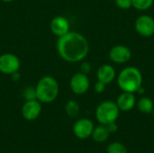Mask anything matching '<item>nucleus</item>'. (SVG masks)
<instances>
[{
  "label": "nucleus",
  "instance_id": "9b49d317",
  "mask_svg": "<svg viewBox=\"0 0 154 153\" xmlns=\"http://www.w3.org/2000/svg\"><path fill=\"white\" fill-rule=\"evenodd\" d=\"M50 27L51 32L54 35H56L57 37H60L69 32L70 24L66 17L62 15H58L51 20Z\"/></svg>",
  "mask_w": 154,
  "mask_h": 153
},
{
  "label": "nucleus",
  "instance_id": "5701e85b",
  "mask_svg": "<svg viewBox=\"0 0 154 153\" xmlns=\"http://www.w3.org/2000/svg\"><path fill=\"white\" fill-rule=\"evenodd\" d=\"M106 127H107V129H108V131L110 132V133H116V131H117V129H118V127H117V124H116V122H113V123H111V124H107L106 125Z\"/></svg>",
  "mask_w": 154,
  "mask_h": 153
},
{
  "label": "nucleus",
  "instance_id": "39448f33",
  "mask_svg": "<svg viewBox=\"0 0 154 153\" xmlns=\"http://www.w3.org/2000/svg\"><path fill=\"white\" fill-rule=\"evenodd\" d=\"M21 67L20 59L14 53H4L0 55V72L5 75H12L17 72Z\"/></svg>",
  "mask_w": 154,
  "mask_h": 153
},
{
  "label": "nucleus",
  "instance_id": "f03ea898",
  "mask_svg": "<svg viewBox=\"0 0 154 153\" xmlns=\"http://www.w3.org/2000/svg\"><path fill=\"white\" fill-rule=\"evenodd\" d=\"M35 89L37 100L43 104H50L58 97L60 87L55 78L51 76H44L39 79Z\"/></svg>",
  "mask_w": 154,
  "mask_h": 153
},
{
  "label": "nucleus",
  "instance_id": "6e6552de",
  "mask_svg": "<svg viewBox=\"0 0 154 153\" xmlns=\"http://www.w3.org/2000/svg\"><path fill=\"white\" fill-rule=\"evenodd\" d=\"M132 57L131 50L122 44L113 46L109 50V59L116 64H124L130 60Z\"/></svg>",
  "mask_w": 154,
  "mask_h": 153
},
{
  "label": "nucleus",
  "instance_id": "f3484780",
  "mask_svg": "<svg viewBox=\"0 0 154 153\" xmlns=\"http://www.w3.org/2000/svg\"><path fill=\"white\" fill-rule=\"evenodd\" d=\"M154 0H132V6L139 11H144L151 8Z\"/></svg>",
  "mask_w": 154,
  "mask_h": 153
},
{
  "label": "nucleus",
  "instance_id": "b1692460",
  "mask_svg": "<svg viewBox=\"0 0 154 153\" xmlns=\"http://www.w3.org/2000/svg\"><path fill=\"white\" fill-rule=\"evenodd\" d=\"M11 77H12V78L14 79V81H18L19 78H20V74H19V72L17 71V72L13 73V74L11 75Z\"/></svg>",
  "mask_w": 154,
  "mask_h": 153
},
{
  "label": "nucleus",
  "instance_id": "0eeeda50",
  "mask_svg": "<svg viewBox=\"0 0 154 153\" xmlns=\"http://www.w3.org/2000/svg\"><path fill=\"white\" fill-rule=\"evenodd\" d=\"M136 32L143 37H151L154 34V19L147 14L139 16L134 23Z\"/></svg>",
  "mask_w": 154,
  "mask_h": 153
},
{
  "label": "nucleus",
  "instance_id": "9d476101",
  "mask_svg": "<svg viewBox=\"0 0 154 153\" xmlns=\"http://www.w3.org/2000/svg\"><path fill=\"white\" fill-rule=\"evenodd\" d=\"M94 130V124L88 118H81L78 120L73 125V133L79 139H88L92 135Z\"/></svg>",
  "mask_w": 154,
  "mask_h": 153
},
{
  "label": "nucleus",
  "instance_id": "dca6fc26",
  "mask_svg": "<svg viewBox=\"0 0 154 153\" xmlns=\"http://www.w3.org/2000/svg\"><path fill=\"white\" fill-rule=\"evenodd\" d=\"M79 105L75 100H69L65 105V112L69 118H76L79 113Z\"/></svg>",
  "mask_w": 154,
  "mask_h": 153
},
{
  "label": "nucleus",
  "instance_id": "6ab92c4d",
  "mask_svg": "<svg viewBox=\"0 0 154 153\" xmlns=\"http://www.w3.org/2000/svg\"><path fill=\"white\" fill-rule=\"evenodd\" d=\"M23 96L25 99V101H29V100H34L37 99L36 96V89L34 87H26L23 90Z\"/></svg>",
  "mask_w": 154,
  "mask_h": 153
},
{
  "label": "nucleus",
  "instance_id": "ddd939ff",
  "mask_svg": "<svg viewBox=\"0 0 154 153\" xmlns=\"http://www.w3.org/2000/svg\"><path fill=\"white\" fill-rule=\"evenodd\" d=\"M116 105L121 111H130L132 110L136 103L135 96L134 93L130 92H123L116 100Z\"/></svg>",
  "mask_w": 154,
  "mask_h": 153
},
{
  "label": "nucleus",
  "instance_id": "7ed1b4c3",
  "mask_svg": "<svg viewBox=\"0 0 154 153\" xmlns=\"http://www.w3.org/2000/svg\"><path fill=\"white\" fill-rule=\"evenodd\" d=\"M118 87L124 92L135 93L142 87L143 75L135 67H126L117 77Z\"/></svg>",
  "mask_w": 154,
  "mask_h": 153
},
{
  "label": "nucleus",
  "instance_id": "393cba45",
  "mask_svg": "<svg viewBox=\"0 0 154 153\" xmlns=\"http://www.w3.org/2000/svg\"><path fill=\"white\" fill-rule=\"evenodd\" d=\"M3 2H5V3H11V2H13L14 0H2Z\"/></svg>",
  "mask_w": 154,
  "mask_h": 153
},
{
  "label": "nucleus",
  "instance_id": "423d86ee",
  "mask_svg": "<svg viewBox=\"0 0 154 153\" xmlns=\"http://www.w3.org/2000/svg\"><path fill=\"white\" fill-rule=\"evenodd\" d=\"M90 87L89 78L87 74L82 72L75 73L69 80V87L76 95L85 94Z\"/></svg>",
  "mask_w": 154,
  "mask_h": 153
},
{
  "label": "nucleus",
  "instance_id": "2eb2a0df",
  "mask_svg": "<svg viewBox=\"0 0 154 153\" xmlns=\"http://www.w3.org/2000/svg\"><path fill=\"white\" fill-rule=\"evenodd\" d=\"M137 108L143 114H151L153 112V101L148 96H143L137 102Z\"/></svg>",
  "mask_w": 154,
  "mask_h": 153
},
{
  "label": "nucleus",
  "instance_id": "1a4fd4ad",
  "mask_svg": "<svg viewBox=\"0 0 154 153\" xmlns=\"http://www.w3.org/2000/svg\"><path fill=\"white\" fill-rule=\"evenodd\" d=\"M21 113L23 117L27 121L36 120L42 113V103L37 99L25 101L22 106Z\"/></svg>",
  "mask_w": 154,
  "mask_h": 153
},
{
  "label": "nucleus",
  "instance_id": "4468645a",
  "mask_svg": "<svg viewBox=\"0 0 154 153\" xmlns=\"http://www.w3.org/2000/svg\"><path fill=\"white\" fill-rule=\"evenodd\" d=\"M109 135H110V132L108 131L106 125L100 124L97 127H94L91 136L96 142L102 143L108 139Z\"/></svg>",
  "mask_w": 154,
  "mask_h": 153
},
{
  "label": "nucleus",
  "instance_id": "f257e3e1",
  "mask_svg": "<svg viewBox=\"0 0 154 153\" xmlns=\"http://www.w3.org/2000/svg\"><path fill=\"white\" fill-rule=\"evenodd\" d=\"M56 48L60 57L65 61L71 63L82 61L89 50L87 38L79 32L70 31L58 37Z\"/></svg>",
  "mask_w": 154,
  "mask_h": 153
},
{
  "label": "nucleus",
  "instance_id": "f8f14e48",
  "mask_svg": "<svg viewBox=\"0 0 154 153\" xmlns=\"http://www.w3.org/2000/svg\"><path fill=\"white\" fill-rule=\"evenodd\" d=\"M116 69L110 64H104L100 66L97 72V80L107 85L110 84L116 78Z\"/></svg>",
  "mask_w": 154,
  "mask_h": 153
},
{
  "label": "nucleus",
  "instance_id": "a211bd4d",
  "mask_svg": "<svg viewBox=\"0 0 154 153\" xmlns=\"http://www.w3.org/2000/svg\"><path fill=\"white\" fill-rule=\"evenodd\" d=\"M107 153H127L126 147L120 142H113L107 146Z\"/></svg>",
  "mask_w": 154,
  "mask_h": 153
},
{
  "label": "nucleus",
  "instance_id": "20e7f679",
  "mask_svg": "<svg viewBox=\"0 0 154 153\" xmlns=\"http://www.w3.org/2000/svg\"><path fill=\"white\" fill-rule=\"evenodd\" d=\"M119 108L113 101H104L98 105L96 110L97 120L104 125L116 122L119 116Z\"/></svg>",
  "mask_w": 154,
  "mask_h": 153
},
{
  "label": "nucleus",
  "instance_id": "a878e982",
  "mask_svg": "<svg viewBox=\"0 0 154 153\" xmlns=\"http://www.w3.org/2000/svg\"><path fill=\"white\" fill-rule=\"evenodd\" d=\"M152 113H153V115H154V108H153V112H152Z\"/></svg>",
  "mask_w": 154,
  "mask_h": 153
},
{
  "label": "nucleus",
  "instance_id": "412c9836",
  "mask_svg": "<svg viewBox=\"0 0 154 153\" xmlns=\"http://www.w3.org/2000/svg\"><path fill=\"white\" fill-rule=\"evenodd\" d=\"M105 88H106V84H104V83H102V82H100V81H98V80H97V83L95 84V86H94L95 91H96L97 93H98V94L104 92V91H105Z\"/></svg>",
  "mask_w": 154,
  "mask_h": 153
},
{
  "label": "nucleus",
  "instance_id": "aec40b11",
  "mask_svg": "<svg viewBox=\"0 0 154 153\" xmlns=\"http://www.w3.org/2000/svg\"><path fill=\"white\" fill-rule=\"evenodd\" d=\"M116 5L121 9H129L132 7V0H115Z\"/></svg>",
  "mask_w": 154,
  "mask_h": 153
},
{
  "label": "nucleus",
  "instance_id": "4be33fe9",
  "mask_svg": "<svg viewBox=\"0 0 154 153\" xmlns=\"http://www.w3.org/2000/svg\"><path fill=\"white\" fill-rule=\"evenodd\" d=\"M91 70V65L88 62H83L80 66V72L84 74H88Z\"/></svg>",
  "mask_w": 154,
  "mask_h": 153
},
{
  "label": "nucleus",
  "instance_id": "bb28decb",
  "mask_svg": "<svg viewBox=\"0 0 154 153\" xmlns=\"http://www.w3.org/2000/svg\"></svg>",
  "mask_w": 154,
  "mask_h": 153
}]
</instances>
